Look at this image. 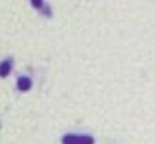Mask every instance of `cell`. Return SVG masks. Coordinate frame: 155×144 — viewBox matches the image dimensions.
<instances>
[{
  "label": "cell",
  "instance_id": "obj_1",
  "mask_svg": "<svg viewBox=\"0 0 155 144\" xmlns=\"http://www.w3.org/2000/svg\"><path fill=\"white\" fill-rule=\"evenodd\" d=\"M63 144H95V139L91 135L81 133H66L63 136Z\"/></svg>",
  "mask_w": 155,
  "mask_h": 144
},
{
  "label": "cell",
  "instance_id": "obj_4",
  "mask_svg": "<svg viewBox=\"0 0 155 144\" xmlns=\"http://www.w3.org/2000/svg\"><path fill=\"white\" fill-rule=\"evenodd\" d=\"M30 4H32V8H34V10H38V12H40L42 8H44V0H30Z\"/></svg>",
  "mask_w": 155,
  "mask_h": 144
},
{
  "label": "cell",
  "instance_id": "obj_2",
  "mask_svg": "<svg viewBox=\"0 0 155 144\" xmlns=\"http://www.w3.org/2000/svg\"><path fill=\"white\" fill-rule=\"evenodd\" d=\"M12 70H13V59L8 57L0 63V78H8L12 74Z\"/></svg>",
  "mask_w": 155,
  "mask_h": 144
},
{
  "label": "cell",
  "instance_id": "obj_3",
  "mask_svg": "<svg viewBox=\"0 0 155 144\" xmlns=\"http://www.w3.org/2000/svg\"><path fill=\"white\" fill-rule=\"evenodd\" d=\"M30 87H32V80H30V78H27V76L17 78V89L19 91H28Z\"/></svg>",
  "mask_w": 155,
  "mask_h": 144
}]
</instances>
